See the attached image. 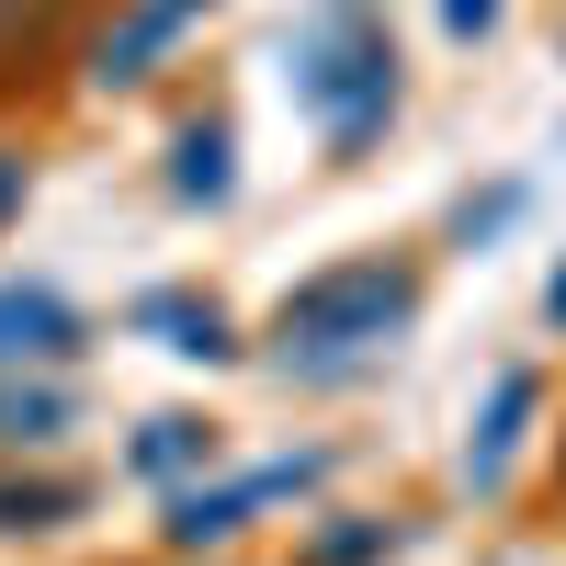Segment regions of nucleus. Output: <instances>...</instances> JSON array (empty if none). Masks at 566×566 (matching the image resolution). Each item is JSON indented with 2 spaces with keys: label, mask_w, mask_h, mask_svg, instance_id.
Masks as SVG:
<instances>
[{
  "label": "nucleus",
  "mask_w": 566,
  "mask_h": 566,
  "mask_svg": "<svg viewBox=\"0 0 566 566\" xmlns=\"http://www.w3.org/2000/svg\"><path fill=\"white\" fill-rule=\"evenodd\" d=\"M295 103H306V125L340 159L397 114V45H386V23H374L363 0H328V12L295 34Z\"/></svg>",
  "instance_id": "nucleus-1"
},
{
  "label": "nucleus",
  "mask_w": 566,
  "mask_h": 566,
  "mask_svg": "<svg viewBox=\"0 0 566 566\" xmlns=\"http://www.w3.org/2000/svg\"><path fill=\"white\" fill-rule=\"evenodd\" d=\"M408 306H419V283L397 261H340V272H317V283L283 295L272 340H283V363H352V352L386 340V328H408Z\"/></svg>",
  "instance_id": "nucleus-2"
},
{
  "label": "nucleus",
  "mask_w": 566,
  "mask_h": 566,
  "mask_svg": "<svg viewBox=\"0 0 566 566\" xmlns=\"http://www.w3.org/2000/svg\"><path fill=\"white\" fill-rule=\"evenodd\" d=\"M295 488H317V453H295V464H261V476H239V488H193V499H181L170 510V544H227V533H239L250 522V510H272V499H295Z\"/></svg>",
  "instance_id": "nucleus-3"
},
{
  "label": "nucleus",
  "mask_w": 566,
  "mask_h": 566,
  "mask_svg": "<svg viewBox=\"0 0 566 566\" xmlns=\"http://www.w3.org/2000/svg\"><path fill=\"white\" fill-rule=\"evenodd\" d=\"M205 12V0H136V12L103 34V69H91V80H103V91H125V80H148V57H159V45L181 34V23H193Z\"/></svg>",
  "instance_id": "nucleus-4"
},
{
  "label": "nucleus",
  "mask_w": 566,
  "mask_h": 566,
  "mask_svg": "<svg viewBox=\"0 0 566 566\" xmlns=\"http://www.w3.org/2000/svg\"><path fill=\"white\" fill-rule=\"evenodd\" d=\"M522 419H533V374H499V386H488V419H476V442H464V488H499V476H510V442H522Z\"/></svg>",
  "instance_id": "nucleus-5"
},
{
  "label": "nucleus",
  "mask_w": 566,
  "mask_h": 566,
  "mask_svg": "<svg viewBox=\"0 0 566 566\" xmlns=\"http://www.w3.org/2000/svg\"><path fill=\"white\" fill-rule=\"evenodd\" d=\"M57 363V352H80V317L57 306V295H23V283H12V295H0V363Z\"/></svg>",
  "instance_id": "nucleus-6"
},
{
  "label": "nucleus",
  "mask_w": 566,
  "mask_h": 566,
  "mask_svg": "<svg viewBox=\"0 0 566 566\" xmlns=\"http://www.w3.org/2000/svg\"><path fill=\"white\" fill-rule=\"evenodd\" d=\"M170 181H181L193 205H216V193H227V125H193V136H181V170H170Z\"/></svg>",
  "instance_id": "nucleus-7"
},
{
  "label": "nucleus",
  "mask_w": 566,
  "mask_h": 566,
  "mask_svg": "<svg viewBox=\"0 0 566 566\" xmlns=\"http://www.w3.org/2000/svg\"><path fill=\"white\" fill-rule=\"evenodd\" d=\"M193 453H205V419H148V442H136V476H181Z\"/></svg>",
  "instance_id": "nucleus-8"
},
{
  "label": "nucleus",
  "mask_w": 566,
  "mask_h": 566,
  "mask_svg": "<svg viewBox=\"0 0 566 566\" xmlns=\"http://www.w3.org/2000/svg\"><path fill=\"white\" fill-rule=\"evenodd\" d=\"M148 317L170 328V352H193V363H216V352H227V328H216V306H170V295H159Z\"/></svg>",
  "instance_id": "nucleus-9"
},
{
  "label": "nucleus",
  "mask_w": 566,
  "mask_h": 566,
  "mask_svg": "<svg viewBox=\"0 0 566 566\" xmlns=\"http://www.w3.org/2000/svg\"><path fill=\"white\" fill-rule=\"evenodd\" d=\"M510 216H522V181H499V193H476V205L453 216V239H464V250H488V239H499Z\"/></svg>",
  "instance_id": "nucleus-10"
},
{
  "label": "nucleus",
  "mask_w": 566,
  "mask_h": 566,
  "mask_svg": "<svg viewBox=\"0 0 566 566\" xmlns=\"http://www.w3.org/2000/svg\"><path fill=\"white\" fill-rule=\"evenodd\" d=\"M57 12H69V0H0V57H23V45L57 23Z\"/></svg>",
  "instance_id": "nucleus-11"
},
{
  "label": "nucleus",
  "mask_w": 566,
  "mask_h": 566,
  "mask_svg": "<svg viewBox=\"0 0 566 566\" xmlns=\"http://www.w3.org/2000/svg\"><path fill=\"white\" fill-rule=\"evenodd\" d=\"M57 510H69V488H12V499H0V522H57Z\"/></svg>",
  "instance_id": "nucleus-12"
},
{
  "label": "nucleus",
  "mask_w": 566,
  "mask_h": 566,
  "mask_svg": "<svg viewBox=\"0 0 566 566\" xmlns=\"http://www.w3.org/2000/svg\"><path fill=\"white\" fill-rule=\"evenodd\" d=\"M442 23H453V34H488V23H499V0H442Z\"/></svg>",
  "instance_id": "nucleus-13"
},
{
  "label": "nucleus",
  "mask_w": 566,
  "mask_h": 566,
  "mask_svg": "<svg viewBox=\"0 0 566 566\" xmlns=\"http://www.w3.org/2000/svg\"><path fill=\"white\" fill-rule=\"evenodd\" d=\"M12 205H23V159L0 148V216H12Z\"/></svg>",
  "instance_id": "nucleus-14"
},
{
  "label": "nucleus",
  "mask_w": 566,
  "mask_h": 566,
  "mask_svg": "<svg viewBox=\"0 0 566 566\" xmlns=\"http://www.w3.org/2000/svg\"><path fill=\"white\" fill-rule=\"evenodd\" d=\"M544 317H555V328H566V261H555V283H544Z\"/></svg>",
  "instance_id": "nucleus-15"
}]
</instances>
